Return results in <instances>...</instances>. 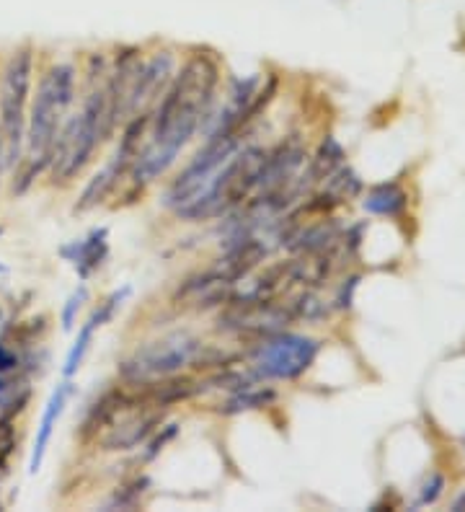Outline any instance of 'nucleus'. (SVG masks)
<instances>
[{
    "label": "nucleus",
    "instance_id": "17",
    "mask_svg": "<svg viewBox=\"0 0 465 512\" xmlns=\"http://www.w3.org/2000/svg\"><path fill=\"white\" fill-rule=\"evenodd\" d=\"M11 163H8V145H6V135H3V127H0V174L8 169Z\"/></svg>",
    "mask_w": 465,
    "mask_h": 512
},
{
    "label": "nucleus",
    "instance_id": "14",
    "mask_svg": "<svg viewBox=\"0 0 465 512\" xmlns=\"http://www.w3.org/2000/svg\"><path fill=\"white\" fill-rule=\"evenodd\" d=\"M272 399H274L272 391H264V388H259V391H251V388H241L236 399L225 406V412L236 414V412H243V409H256V406H264L267 401H272Z\"/></svg>",
    "mask_w": 465,
    "mask_h": 512
},
{
    "label": "nucleus",
    "instance_id": "1",
    "mask_svg": "<svg viewBox=\"0 0 465 512\" xmlns=\"http://www.w3.org/2000/svg\"><path fill=\"white\" fill-rule=\"evenodd\" d=\"M267 150L243 145L241 132L207 138L166 192V205L184 220H212L243 205L259 189Z\"/></svg>",
    "mask_w": 465,
    "mask_h": 512
},
{
    "label": "nucleus",
    "instance_id": "12",
    "mask_svg": "<svg viewBox=\"0 0 465 512\" xmlns=\"http://www.w3.org/2000/svg\"><path fill=\"white\" fill-rule=\"evenodd\" d=\"M406 205V194L396 184H383L375 187L365 200V210L372 215H398Z\"/></svg>",
    "mask_w": 465,
    "mask_h": 512
},
{
    "label": "nucleus",
    "instance_id": "9",
    "mask_svg": "<svg viewBox=\"0 0 465 512\" xmlns=\"http://www.w3.org/2000/svg\"><path fill=\"white\" fill-rule=\"evenodd\" d=\"M127 295H130V290L124 288L122 293H114L112 298L104 300V303H101V306L91 313V319L86 321V326H83V329H81V334H78L75 344H73V347H70L68 360H65V375H68V378L75 373V370L81 368L83 357H86L88 347H91V342H93V334H96V331H99L101 326L106 324V321L112 319L114 311H117V308L122 306V300L127 298Z\"/></svg>",
    "mask_w": 465,
    "mask_h": 512
},
{
    "label": "nucleus",
    "instance_id": "2",
    "mask_svg": "<svg viewBox=\"0 0 465 512\" xmlns=\"http://www.w3.org/2000/svg\"><path fill=\"white\" fill-rule=\"evenodd\" d=\"M217 75L220 70L210 55H194L168 83L161 104L150 117L148 143L132 163L137 184H150L166 174L186 143L194 138V132L205 125L215 101Z\"/></svg>",
    "mask_w": 465,
    "mask_h": 512
},
{
    "label": "nucleus",
    "instance_id": "16",
    "mask_svg": "<svg viewBox=\"0 0 465 512\" xmlns=\"http://www.w3.org/2000/svg\"><path fill=\"white\" fill-rule=\"evenodd\" d=\"M440 492H442V479L440 476H432V484H429V481L424 484L419 502H422V505H429V502H434L437 497H440Z\"/></svg>",
    "mask_w": 465,
    "mask_h": 512
},
{
    "label": "nucleus",
    "instance_id": "13",
    "mask_svg": "<svg viewBox=\"0 0 465 512\" xmlns=\"http://www.w3.org/2000/svg\"><path fill=\"white\" fill-rule=\"evenodd\" d=\"M341 158H344L341 145L336 143L334 138H326V143H323L321 150H318L316 161H313V166H310V176H313V179H326V176L334 174V171L339 169Z\"/></svg>",
    "mask_w": 465,
    "mask_h": 512
},
{
    "label": "nucleus",
    "instance_id": "4",
    "mask_svg": "<svg viewBox=\"0 0 465 512\" xmlns=\"http://www.w3.org/2000/svg\"><path fill=\"white\" fill-rule=\"evenodd\" d=\"M112 119H109V99L106 88L93 91L83 104L81 114L70 117V122L60 130L52 150V176L55 182H70L75 174L91 161L101 140L112 132Z\"/></svg>",
    "mask_w": 465,
    "mask_h": 512
},
{
    "label": "nucleus",
    "instance_id": "7",
    "mask_svg": "<svg viewBox=\"0 0 465 512\" xmlns=\"http://www.w3.org/2000/svg\"><path fill=\"white\" fill-rule=\"evenodd\" d=\"M202 350L199 339L189 337V334H174L161 342L145 344L130 360L122 363V375L130 383H150V381H163L171 378L186 365L197 363V355Z\"/></svg>",
    "mask_w": 465,
    "mask_h": 512
},
{
    "label": "nucleus",
    "instance_id": "5",
    "mask_svg": "<svg viewBox=\"0 0 465 512\" xmlns=\"http://www.w3.org/2000/svg\"><path fill=\"white\" fill-rule=\"evenodd\" d=\"M31 75H34V55L31 47H21L11 55L6 70H3V83H0V127L6 135L8 163H16L21 158V150L26 143V107H29Z\"/></svg>",
    "mask_w": 465,
    "mask_h": 512
},
{
    "label": "nucleus",
    "instance_id": "8",
    "mask_svg": "<svg viewBox=\"0 0 465 512\" xmlns=\"http://www.w3.org/2000/svg\"><path fill=\"white\" fill-rule=\"evenodd\" d=\"M171 70H174V55H171V52H158V55L150 57L148 63L140 60L135 75H132L130 86H127V94H124L119 119L148 114L145 107L158 99V94H161L163 86H166L168 78H171Z\"/></svg>",
    "mask_w": 465,
    "mask_h": 512
},
{
    "label": "nucleus",
    "instance_id": "6",
    "mask_svg": "<svg viewBox=\"0 0 465 512\" xmlns=\"http://www.w3.org/2000/svg\"><path fill=\"white\" fill-rule=\"evenodd\" d=\"M318 342L305 337V334H269L264 342H259L251 352V365H254V378H267V381H292L300 378L310 365L316 363Z\"/></svg>",
    "mask_w": 465,
    "mask_h": 512
},
{
    "label": "nucleus",
    "instance_id": "15",
    "mask_svg": "<svg viewBox=\"0 0 465 512\" xmlns=\"http://www.w3.org/2000/svg\"><path fill=\"white\" fill-rule=\"evenodd\" d=\"M86 288H81L78 290V293L73 295V298L68 300V306H65V311H62V326H65V329H73V321H75V313L81 311V306H83V300H86Z\"/></svg>",
    "mask_w": 465,
    "mask_h": 512
},
{
    "label": "nucleus",
    "instance_id": "10",
    "mask_svg": "<svg viewBox=\"0 0 465 512\" xmlns=\"http://www.w3.org/2000/svg\"><path fill=\"white\" fill-rule=\"evenodd\" d=\"M70 394H73V388L70 383H62L52 391L50 401L44 406V414H42V422H39V432H37V440H34V450H31V461H29V474L34 476L39 469H42V461H44V453H47V445L52 440V432L57 427V419L62 417L65 412V404H68Z\"/></svg>",
    "mask_w": 465,
    "mask_h": 512
},
{
    "label": "nucleus",
    "instance_id": "11",
    "mask_svg": "<svg viewBox=\"0 0 465 512\" xmlns=\"http://www.w3.org/2000/svg\"><path fill=\"white\" fill-rule=\"evenodd\" d=\"M75 269L78 275L86 280L91 272L104 264L106 254H109V244H106V228H96V231L88 233V238H81V241H73V244L62 246L60 251Z\"/></svg>",
    "mask_w": 465,
    "mask_h": 512
},
{
    "label": "nucleus",
    "instance_id": "3",
    "mask_svg": "<svg viewBox=\"0 0 465 512\" xmlns=\"http://www.w3.org/2000/svg\"><path fill=\"white\" fill-rule=\"evenodd\" d=\"M75 96V68L73 65H55L42 75L37 96L31 101V112L26 119V158L29 169L21 176L31 182L39 171L52 163V150L60 135V122L70 109Z\"/></svg>",
    "mask_w": 465,
    "mask_h": 512
}]
</instances>
